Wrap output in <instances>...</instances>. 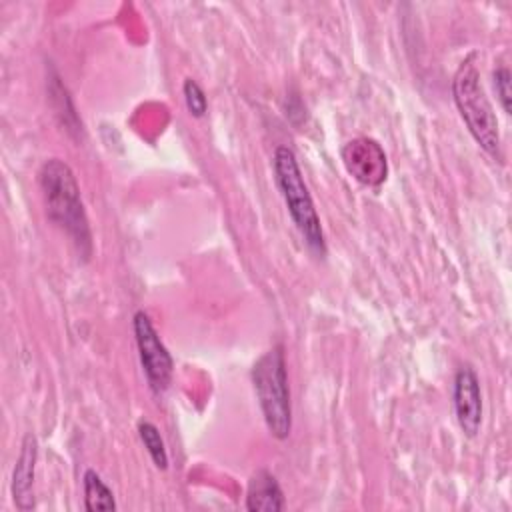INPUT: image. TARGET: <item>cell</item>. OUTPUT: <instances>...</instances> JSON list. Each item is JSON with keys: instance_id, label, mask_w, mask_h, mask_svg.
<instances>
[{"instance_id": "52a82bcc", "label": "cell", "mask_w": 512, "mask_h": 512, "mask_svg": "<svg viewBox=\"0 0 512 512\" xmlns=\"http://www.w3.org/2000/svg\"><path fill=\"white\" fill-rule=\"evenodd\" d=\"M452 404L462 434L474 438L480 432L482 424V392L478 374L470 366H462L454 374Z\"/></svg>"}, {"instance_id": "6da1fadb", "label": "cell", "mask_w": 512, "mask_h": 512, "mask_svg": "<svg viewBox=\"0 0 512 512\" xmlns=\"http://www.w3.org/2000/svg\"><path fill=\"white\" fill-rule=\"evenodd\" d=\"M38 186L48 220L54 222L72 240L76 252L88 260L92 254V232L72 168L60 158H48L38 170Z\"/></svg>"}, {"instance_id": "5b68a950", "label": "cell", "mask_w": 512, "mask_h": 512, "mask_svg": "<svg viewBox=\"0 0 512 512\" xmlns=\"http://www.w3.org/2000/svg\"><path fill=\"white\" fill-rule=\"evenodd\" d=\"M134 338L138 346V356L142 370L146 374L148 386L154 394H164L172 382L174 374V360L160 340L150 316L144 310H138L132 318Z\"/></svg>"}, {"instance_id": "8992f818", "label": "cell", "mask_w": 512, "mask_h": 512, "mask_svg": "<svg viewBox=\"0 0 512 512\" xmlns=\"http://www.w3.org/2000/svg\"><path fill=\"white\" fill-rule=\"evenodd\" d=\"M348 174L364 186H380L388 178V160L384 148L368 136L348 140L340 150Z\"/></svg>"}, {"instance_id": "277c9868", "label": "cell", "mask_w": 512, "mask_h": 512, "mask_svg": "<svg viewBox=\"0 0 512 512\" xmlns=\"http://www.w3.org/2000/svg\"><path fill=\"white\" fill-rule=\"evenodd\" d=\"M272 164H274L276 186L282 194V200L288 208V214H290L294 226L298 228L306 246L312 252L324 256L326 242H324L322 224H320L318 212L314 208V200L304 182V176H302V170H300L294 150L288 146H278L274 152Z\"/></svg>"}, {"instance_id": "30bf717a", "label": "cell", "mask_w": 512, "mask_h": 512, "mask_svg": "<svg viewBox=\"0 0 512 512\" xmlns=\"http://www.w3.org/2000/svg\"><path fill=\"white\" fill-rule=\"evenodd\" d=\"M82 490H84V508L88 512H108L116 510V500L112 490L100 478V474L88 468L82 476Z\"/></svg>"}, {"instance_id": "8fae6325", "label": "cell", "mask_w": 512, "mask_h": 512, "mask_svg": "<svg viewBox=\"0 0 512 512\" xmlns=\"http://www.w3.org/2000/svg\"><path fill=\"white\" fill-rule=\"evenodd\" d=\"M138 436L144 444V448L148 450L154 466L158 470H166L168 468V452H166V446H164V440H162V434L160 430L156 428V424L148 422V420H140L138 422Z\"/></svg>"}, {"instance_id": "4fadbf2b", "label": "cell", "mask_w": 512, "mask_h": 512, "mask_svg": "<svg viewBox=\"0 0 512 512\" xmlns=\"http://www.w3.org/2000/svg\"><path fill=\"white\" fill-rule=\"evenodd\" d=\"M492 82H494V90H496V96H498V102L504 110V114H510L512 112V92H510V72L508 68L500 66L492 72Z\"/></svg>"}, {"instance_id": "9c48e42d", "label": "cell", "mask_w": 512, "mask_h": 512, "mask_svg": "<svg viewBox=\"0 0 512 512\" xmlns=\"http://www.w3.org/2000/svg\"><path fill=\"white\" fill-rule=\"evenodd\" d=\"M286 508L284 492L276 476L264 468L256 470L246 488V510L250 512H280Z\"/></svg>"}, {"instance_id": "7a4b0ae2", "label": "cell", "mask_w": 512, "mask_h": 512, "mask_svg": "<svg viewBox=\"0 0 512 512\" xmlns=\"http://www.w3.org/2000/svg\"><path fill=\"white\" fill-rule=\"evenodd\" d=\"M474 60H476V54H470L454 72L452 98L472 138L480 144V148L488 156L502 162L504 154H502L498 118L484 92V86L480 82V72Z\"/></svg>"}, {"instance_id": "3957f363", "label": "cell", "mask_w": 512, "mask_h": 512, "mask_svg": "<svg viewBox=\"0 0 512 512\" xmlns=\"http://www.w3.org/2000/svg\"><path fill=\"white\" fill-rule=\"evenodd\" d=\"M252 386L270 434L286 440L292 430V402L288 388L284 346L276 344L266 350L250 370Z\"/></svg>"}, {"instance_id": "7c38bea8", "label": "cell", "mask_w": 512, "mask_h": 512, "mask_svg": "<svg viewBox=\"0 0 512 512\" xmlns=\"http://www.w3.org/2000/svg\"><path fill=\"white\" fill-rule=\"evenodd\" d=\"M182 94H184V102L190 116L204 118L208 112V100L202 86L194 78H186L182 84Z\"/></svg>"}, {"instance_id": "ba28073f", "label": "cell", "mask_w": 512, "mask_h": 512, "mask_svg": "<svg viewBox=\"0 0 512 512\" xmlns=\"http://www.w3.org/2000/svg\"><path fill=\"white\" fill-rule=\"evenodd\" d=\"M38 458V440L32 432H26L20 444V454L12 472V500L18 510L28 512L36 506L34 500V472Z\"/></svg>"}]
</instances>
